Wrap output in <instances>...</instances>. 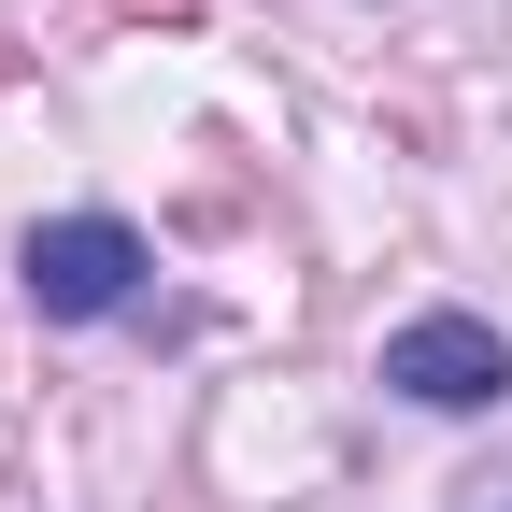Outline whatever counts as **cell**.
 <instances>
[{"instance_id":"obj_1","label":"cell","mask_w":512,"mask_h":512,"mask_svg":"<svg viewBox=\"0 0 512 512\" xmlns=\"http://www.w3.org/2000/svg\"><path fill=\"white\" fill-rule=\"evenodd\" d=\"M15 285H29V313H57V328H100V313L143 299V228L128 214H57V228H29Z\"/></svg>"},{"instance_id":"obj_2","label":"cell","mask_w":512,"mask_h":512,"mask_svg":"<svg viewBox=\"0 0 512 512\" xmlns=\"http://www.w3.org/2000/svg\"><path fill=\"white\" fill-rule=\"evenodd\" d=\"M384 384L427 413H498L512 399V342L484 313H413V328H384Z\"/></svg>"}]
</instances>
